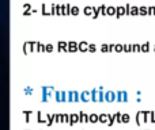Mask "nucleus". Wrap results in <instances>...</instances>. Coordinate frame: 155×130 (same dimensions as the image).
Instances as JSON below:
<instances>
[{"instance_id": "1a4fd4ad", "label": "nucleus", "mask_w": 155, "mask_h": 130, "mask_svg": "<svg viewBox=\"0 0 155 130\" xmlns=\"http://www.w3.org/2000/svg\"><path fill=\"white\" fill-rule=\"evenodd\" d=\"M106 15H113V16H116V7H113V5H107L106 7Z\"/></svg>"}, {"instance_id": "20e7f679", "label": "nucleus", "mask_w": 155, "mask_h": 130, "mask_svg": "<svg viewBox=\"0 0 155 130\" xmlns=\"http://www.w3.org/2000/svg\"><path fill=\"white\" fill-rule=\"evenodd\" d=\"M124 15H125L124 5H118V7H116V18H121V16H124Z\"/></svg>"}, {"instance_id": "39448f33", "label": "nucleus", "mask_w": 155, "mask_h": 130, "mask_svg": "<svg viewBox=\"0 0 155 130\" xmlns=\"http://www.w3.org/2000/svg\"><path fill=\"white\" fill-rule=\"evenodd\" d=\"M98 122H101V123H107V114L106 112H103V114H98Z\"/></svg>"}, {"instance_id": "423d86ee", "label": "nucleus", "mask_w": 155, "mask_h": 130, "mask_svg": "<svg viewBox=\"0 0 155 130\" xmlns=\"http://www.w3.org/2000/svg\"><path fill=\"white\" fill-rule=\"evenodd\" d=\"M106 7H107V5H105V4L98 5V7H97L98 14H99V15H103V16H105V15H106Z\"/></svg>"}, {"instance_id": "2eb2a0df", "label": "nucleus", "mask_w": 155, "mask_h": 130, "mask_svg": "<svg viewBox=\"0 0 155 130\" xmlns=\"http://www.w3.org/2000/svg\"><path fill=\"white\" fill-rule=\"evenodd\" d=\"M114 123V117H113V114H107V126H113Z\"/></svg>"}, {"instance_id": "c756f323", "label": "nucleus", "mask_w": 155, "mask_h": 130, "mask_svg": "<svg viewBox=\"0 0 155 130\" xmlns=\"http://www.w3.org/2000/svg\"><path fill=\"white\" fill-rule=\"evenodd\" d=\"M74 96H75V98H74V100H79V98H78V94H76V92L74 94Z\"/></svg>"}, {"instance_id": "f03ea898", "label": "nucleus", "mask_w": 155, "mask_h": 130, "mask_svg": "<svg viewBox=\"0 0 155 130\" xmlns=\"http://www.w3.org/2000/svg\"><path fill=\"white\" fill-rule=\"evenodd\" d=\"M116 102H128V92L127 91H117L116 92Z\"/></svg>"}, {"instance_id": "b1692460", "label": "nucleus", "mask_w": 155, "mask_h": 130, "mask_svg": "<svg viewBox=\"0 0 155 130\" xmlns=\"http://www.w3.org/2000/svg\"><path fill=\"white\" fill-rule=\"evenodd\" d=\"M113 50H114V44H107V52L110 53Z\"/></svg>"}, {"instance_id": "2f4dec72", "label": "nucleus", "mask_w": 155, "mask_h": 130, "mask_svg": "<svg viewBox=\"0 0 155 130\" xmlns=\"http://www.w3.org/2000/svg\"><path fill=\"white\" fill-rule=\"evenodd\" d=\"M146 130H151V129H146Z\"/></svg>"}, {"instance_id": "9b49d317", "label": "nucleus", "mask_w": 155, "mask_h": 130, "mask_svg": "<svg viewBox=\"0 0 155 130\" xmlns=\"http://www.w3.org/2000/svg\"><path fill=\"white\" fill-rule=\"evenodd\" d=\"M89 122H91V123H98V114H90L89 115Z\"/></svg>"}, {"instance_id": "dca6fc26", "label": "nucleus", "mask_w": 155, "mask_h": 130, "mask_svg": "<svg viewBox=\"0 0 155 130\" xmlns=\"http://www.w3.org/2000/svg\"><path fill=\"white\" fill-rule=\"evenodd\" d=\"M84 14H86V15H93L94 14V7H90V5L84 7Z\"/></svg>"}, {"instance_id": "0eeeda50", "label": "nucleus", "mask_w": 155, "mask_h": 130, "mask_svg": "<svg viewBox=\"0 0 155 130\" xmlns=\"http://www.w3.org/2000/svg\"><path fill=\"white\" fill-rule=\"evenodd\" d=\"M82 100L83 102H89V100H91V92H89V91H86V92H83L82 94Z\"/></svg>"}, {"instance_id": "a211bd4d", "label": "nucleus", "mask_w": 155, "mask_h": 130, "mask_svg": "<svg viewBox=\"0 0 155 130\" xmlns=\"http://www.w3.org/2000/svg\"><path fill=\"white\" fill-rule=\"evenodd\" d=\"M121 114L123 112H114L113 114V117H114V122H117V123H121Z\"/></svg>"}, {"instance_id": "cd10ccee", "label": "nucleus", "mask_w": 155, "mask_h": 130, "mask_svg": "<svg viewBox=\"0 0 155 130\" xmlns=\"http://www.w3.org/2000/svg\"><path fill=\"white\" fill-rule=\"evenodd\" d=\"M72 14H79V8H78V7H72Z\"/></svg>"}, {"instance_id": "4468645a", "label": "nucleus", "mask_w": 155, "mask_h": 130, "mask_svg": "<svg viewBox=\"0 0 155 130\" xmlns=\"http://www.w3.org/2000/svg\"><path fill=\"white\" fill-rule=\"evenodd\" d=\"M79 121L80 122H89V115L84 114V112H80L79 114Z\"/></svg>"}, {"instance_id": "7c9ffc66", "label": "nucleus", "mask_w": 155, "mask_h": 130, "mask_svg": "<svg viewBox=\"0 0 155 130\" xmlns=\"http://www.w3.org/2000/svg\"><path fill=\"white\" fill-rule=\"evenodd\" d=\"M152 49H154V52H155V44H154V45H152Z\"/></svg>"}, {"instance_id": "6e6552de", "label": "nucleus", "mask_w": 155, "mask_h": 130, "mask_svg": "<svg viewBox=\"0 0 155 130\" xmlns=\"http://www.w3.org/2000/svg\"><path fill=\"white\" fill-rule=\"evenodd\" d=\"M129 121H131V115L129 114H127V112L121 114V123H129Z\"/></svg>"}, {"instance_id": "f257e3e1", "label": "nucleus", "mask_w": 155, "mask_h": 130, "mask_svg": "<svg viewBox=\"0 0 155 130\" xmlns=\"http://www.w3.org/2000/svg\"><path fill=\"white\" fill-rule=\"evenodd\" d=\"M150 117H151V111H137L136 112V125L137 126H143L146 125L147 122H150Z\"/></svg>"}, {"instance_id": "412c9836", "label": "nucleus", "mask_w": 155, "mask_h": 130, "mask_svg": "<svg viewBox=\"0 0 155 130\" xmlns=\"http://www.w3.org/2000/svg\"><path fill=\"white\" fill-rule=\"evenodd\" d=\"M132 52H140V44H132Z\"/></svg>"}, {"instance_id": "aec40b11", "label": "nucleus", "mask_w": 155, "mask_h": 130, "mask_svg": "<svg viewBox=\"0 0 155 130\" xmlns=\"http://www.w3.org/2000/svg\"><path fill=\"white\" fill-rule=\"evenodd\" d=\"M124 52H127V53L132 52V44H124Z\"/></svg>"}, {"instance_id": "7ed1b4c3", "label": "nucleus", "mask_w": 155, "mask_h": 130, "mask_svg": "<svg viewBox=\"0 0 155 130\" xmlns=\"http://www.w3.org/2000/svg\"><path fill=\"white\" fill-rule=\"evenodd\" d=\"M103 98H105V102H116V92L113 91H106V92H103Z\"/></svg>"}, {"instance_id": "393cba45", "label": "nucleus", "mask_w": 155, "mask_h": 130, "mask_svg": "<svg viewBox=\"0 0 155 130\" xmlns=\"http://www.w3.org/2000/svg\"><path fill=\"white\" fill-rule=\"evenodd\" d=\"M148 10V15H154L155 14V7H147Z\"/></svg>"}, {"instance_id": "f8f14e48", "label": "nucleus", "mask_w": 155, "mask_h": 130, "mask_svg": "<svg viewBox=\"0 0 155 130\" xmlns=\"http://www.w3.org/2000/svg\"><path fill=\"white\" fill-rule=\"evenodd\" d=\"M129 15H139V7H136V5H131Z\"/></svg>"}, {"instance_id": "ddd939ff", "label": "nucleus", "mask_w": 155, "mask_h": 130, "mask_svg": "<svg viewBox=\"0 0 155 130\" xmlns=\"http://www.w3.org/2000/svg\"><path fill=\"white\" fill-rule=\"evenodd\" d=\"M114 52H117V53L124 52V44H116L114 45Z\"/></svg>"}, {"instance_id": "f3484780", "label": "nucleus", "mask_w": 155, "mask_h": 130, "mask_svg": "<svg viewBox=\"0 0 155 130\" xmlns=\"http://www.w3.org/2000/svg\"><path fill=\"white\" fill-rule=\"evenodd\" d=\"M139 15H148V10H147V7H144V5L139 7Z\"/></svg>"}, {"instance_id": "a878e982", "label": "nucleus", "mask_w": 155, "mask_h": 130, "mask_svg": "<svg viewBox=\"0 0 155 130\" xmlns=\"http://www.w3.org/2000/svg\"><path fill=\"white\" fill-rule=\"evenodd\" d=\"M150 122H151V123H155V111H151V117H150Z\"/></svg>"}, {"instance_id": "4be33fe9", "label": "nucleus", "mask_w": 155, "mask_h": 130, "mask_svg": "<svg viewBox=\"0 0 155 130\" xmlns=\"http://www.w3.org/2000/svg\"><path fill=\"white\" fill-rule=\"evenodd\" d=\"M99 49H101L102 53H107V44H102Z\"/></svg>"}, {"instance_id": "c85d7f7f", "label": "nucleus", "mask_w": 155, "mask_h": 130, "mask_svg": "<svg viewBox=\"0 0 155 130\" xmlns=\"http://www.w3.org/2000/svg\"><path fill=\"white\" fill-rule=\"evenodd\" d=\"M76 49V44L75 42H71V50H75Z\"/></svg>"}, {"instance_id": "9d476101", "label": "nucleus", "mask_w": 155, "mask_h": 130, "mask_svg": "<svg viewBox=\"0 0 155 130\" xmlns=\"http://www.w3.org/2000/svg\"><path fill=\"white\" fill-rule=\"evenodd\" d=\"M150 48H151V44L150 42H146V44H140V52H148L150 50Z\"/></svg>"}, {"instance_id": "bb28decb", "label": "nucleus", "mask_w": 155, "mask_h": 130, "mask_svg": "<svg viewBox=\"0 0 155 130\" xmlns=\"http://www.w3.org/2000/svg\"><path fill=\"white\" fill-rule=\"evenodd\" d=\"M95 50H97V46L94 45V44L89 45V52H95Z\"/></svg>"}, {"instance_id": "6ab92c4d", "label": "nucleus", "mask_w": 155, "mask_h": 130, "mask_svg": "<svg viewBox=\"0 0 155 130\" xmlns=\"http://www.w3.org/2000/svg\"><path fill=\"white\" fill-rule=\"evenodd\" d=\"M79 49L82 50V52H86V50H89V44H87V42H80Z\"/></svg>"}, {"instance_id": "5701e85b", "label": "nucleus", "mask_w": 155, "mask_h": 130, "mask_svg": "<svg viewBox=\"0 0 155 130\" xmlns=\"http://www.w3.org/2000/svg\"><path fill=\"white\" fill-rule=\"evenodd\" d=\"M71 119H72V123H75V122L79 121V115H78V114H74V115H71Z\"/></svg>"}]
</instances>
